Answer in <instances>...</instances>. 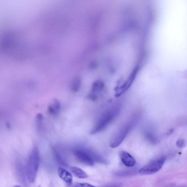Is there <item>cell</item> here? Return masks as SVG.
<instances>
[{
	"instance_id": "6da1fadb",
	"label": "cell",
	"mask_w": 187,
	"mask_h": 187,
	"mask_svg": "<svg viewBox=\"0 0 187 187\" xmlns=\"http://www.w3.org/2000/svg\"><path fill=\"white\" fill-rule=\"evenodd\" d=\"M140 116L139 113L133 115L129 120L120 128L111 139L110 144L111 148H116L121 145L134 127L138 123Z\"/></svg>"
},
{
	"instance_id": "7a4b0ae2",
	"label": "cell",
	"mask_w": 187,
	"mask_h": 187,
	"mask_svg": "<svg viewBox=\"0 0 187 187\" xmlns=\"http://www.w3.org/2000/svg\"><path fill=\"white\" fill-rule=\"evenodd\" d=\"M40 162L39 151L36 147H34L27 159L26 166V174L27 179L33 183L36 177Z\"/></svg>"
},
{
	"instance_id": "3957f363",
	"label": "cell",
	"mask_w": 187,
	"mask_h": 187,
	"mask_svg": "<svg viewBox=\"0 0 187 187\" xmlns=\"http://www.w3.org/2000/svg\"><path fill=\"white\" fill-rule=\"evenodd\" d=\"M120 110L121 105L120 104H114L101 116L91 132V133L94 134L104 129L119 114Z\"/></svg>"
},
{
	"instance_id": "277c9868",
	"label": "cell",
	"mask_w": 187,
	"mask_h": 187,
	"mask_svg": "<svg viewBox=\"0 0 187 187\" xmlns=\"http://www.w3.org/2000/svg\"><path fill=\"white\" fill-rule=\"evenodd\" d=\"M73 152L77 160L82 164L89 166H94L95 164V158L97 159L100 158L96 157V155L93 152L86 149H75Z\"/></svg>"
},
{
	"instance_id": "5b68a950",
	"label": "cell",
	"mask_w": 187,
	"mask_h": 187,
	"mask_svg": "<svg viewBox=\"0 0 187 187\" xmlns=\"http://www.w3.org/2000/svg\"><path fill=\"white\" fill-rule=\"evenodd\" d=\"M166 160L165 156H162L152 161L139 170L140 175H150L157 173L162 169Z\"/></svg>"
},
{
	"instance_id": "8992f818",
	"label": "cell",
	"mask_w": 187,
	"mask_h": 187,
	"mask_svg": "<svg viewBox=\"0 0 187 187\" xmlns=\"http://www.w3.org/2000/svg\"><path fill=\"white\" fill-rule=\"evenodd\" d=\"M138 67L133 70L126 81L120 86L117 87L115 89V97H118L128 90L133 83L138 72Z\"/></svg>"
},
{
	"instance_id": "52a82bcc",
	"label": "cell",
	"mask_w": 187,
	"mask_h": 187,
	"mask_svg": "<svg viewBox=\"0 0 187 187\" xmlns=\"http://www.w3.org/2000/svg\"><path fill=\"white\" fill-rule=\"evenodd\" d=\"M120 157L123 164L127 167H133L136 163L134 158L131 154L125 151H121L120 152Z\"/></svg>"
},
{
	"instance_id": "ba28073f",
	"label": "cell",
	"mask_w": 187,
	"mask_h": 187,
	"mask_svg": "<svg viewBox=\"0 0 187 187\" xmlns=\"http://www.w3.org/2000/svg\"><path fill=\"white\" fill-rule=\"evenodd\" d=\"M143 131L145 138L151 143L155 144L159 142V139L155 131L151 127L145 128Z\"/></svg>"
},
{
	"instance_id": "9c48e42d",
	"label": "cell",
	"mask_w": 187,
	"mask_h": 187,
	"mask_svg": "<svg viewBox=\"0 0 187 187\" xmlns=\"http://www.w3.org/2000/svg\"><path fill=\"white\" fill-rule=\"evenodd\" d=\"M58 173L59 177L63 180L67 184L71 186L73 183V178L71 173L63 168L59 167Z\"/></svg>"
},
{
	"instance_id": "30bf717a",
	"label": "cell",
	"mask_w": 187,
	"mask_h": 187,
	"mask_svg": "<svg viewBox=\"0 0 187 187\" xmlns=\"http://www.w3.org/2000/svg\"><path fill=\"white\" fill-rule=\"evenodd\" d=\"M61 104L59 101L57 99H54L52 103L48 107V112L51 115H57L59 112Z\"/></svg>"
},
{
	"instance_id": "8fae6325",
	"label": "cell",
	"mask_w": 187,
	"mask_h": 187,
	"mask_svg": "<svg viewBox=\"0 0 187 187\" xmlns=\"http://www.w3.org/2000/svg\"><path fill=\"white\" fill-rule=\"evenodd\" d=\"M71 171L76 177L80 179H86L88 177V175L83 170L77 167H72Z\"/></svg>"
},
{
	"instance_id": "7c38bea8",
	"label": "cell",
	"mask_w": 187,
	"mask_h": 187,
	"mask_svg": "<svg viewBox=\"0 0 187 187\" xmlns=\"http://www.w3.org/2000/svg\"><path fill=\"white\" fill-rule=\"evenodd\" d=\"M81 86V82L79 79H75L72 82L71 85V89L72 92H76L79 91Z\"/></svg>"
},
{
	"instance_id": "4fadbf2b",
	"label": "cell",
	"mask_w": 187,
	"mask_h": 187,
	"mask_svg": "<svg viewBox=\"0 0 187 187\" xmlns=\"http://www.w3.org/2000/svg\"><path fill=\"white\" fill-rule=\"evenodd\" d=\"M104 83L98 80L93 84L92 86V92H93L100 91L104 88Z\"/></svg>"
},
{
	"instance_id": "5bb4252c",
	"label": "cell",
	"mask_w": 187,
	"mask_h": 187,
	"mask_svg": "<svg viewBox=\"0 0 187 187\" xmlns=\"http://www.w3.org/2000/svg\"><path fill=\"white\" fill-rule=\"evenodd\" d=\"M43 120V116L41 113L37 114L36 118V124L37 130L39 131H42V122Z\"/></svg>"
},
{
	"instance_id": "9a60e30c",
	"label": "cell",
	"mask_w": 187,
	"mask_h": 187,
	"mask_svg": "<svg viewBox=\"0 0 187 187\" xmlns=\"http://www.w3.org/2000/svg\"><path fill=\"white\" fill-rule=\"evenodd\" d=\"M72 187H95L87 183H76L73 184Z\"/></svg>"
},
{
	"instance_id": "2e32d148",
	"label": "cell",
	"mask_w": 187,
	"mask_h": 187,
	"mask_svg": "<svg viewBox=\"0 0 187 187\" xmlns=\"http://www.w3.org/2000/svg\"><path fill=\"white\" fill-rule=\"evenodd\" d=\"M176 145L177 147L180 148H183L185 146V142L183 139H180L176 142Z\"/></svg>"
},
{
	"instance_id": "e0dca14e",
	"label": "cell",
	"mask_w": 187,
	"mask_h": 187,
	"mask_svg": "<svg viewBox=\"0 0 187 187\" xmlns=\"http://www.w3.org/2000/svg\"><path fill=\"white\" fill-rule=\"evenodd\" d=\"M87 98L92 101H95L97 100L98 98L97 96L94 93H91L89 94L87 96Z\"/></svg>"
},
{
	"instance_id": "ac0fdd59",
	"label": "cell",
	"mask_w": 187,
	"mask_h": 187,
	"mask_svg": "<svg viewBox=\"0 0 187 187\" xmlns=\"http://www.w3.org/2000/svg\"><path fill=\"white\" fill-rule=\"evenodd\" d=\"M173 129H170L169 130V131L167 132V134L168 135L170 134L171 133H172L173 132Z\"/></svg>"
},
{
	"instance_id": "d6986e66",
	"label": "cell",
	"mask_w": 187,
	"mask_h": 187,
	"mask_svg": "<svg viewBox=\"0 0 187 187\" xmlns=\"http://www.w3.org/2000/svg\"><path fill=\"white\" fill-rule=\"evenodd\" d=\"M108 187H120L119 186H118V185H116V186H113Z\"/></svg>"
},
{
	"instance_id": "ffe728a7",
	"label": "cell",
	"mask_w": 187,
	"mask_h": 187,
	"mask_svg": "<svg viewBox=\"0 0 187 187\" xmlns=\"http://www.w3.org/2000/svg\"><path fill=\"white\" fill-rule=\"evenodd\" d=\"M13 187H21L20 186H18V185H15V186H14Z\"/></svg>"
}]
</instances>
